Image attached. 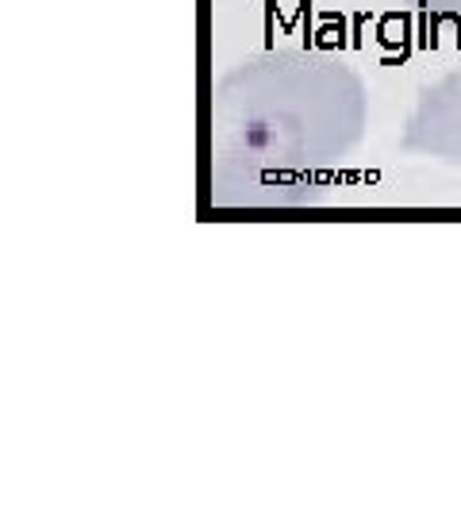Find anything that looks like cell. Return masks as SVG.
<instances>
[{
    "instance_id": "obj_1",
    "label": "cell",
    "mask_w": 461,
    "mask_h": 519,
    "mask_svg": "<svg viewBox=\"0 0 461 519\" xmlns=\"http://www.w3.org/2000/svg\"><path fill=\"white\" fill-rule=\"evenodd\" d=\"M362 74L327 50H262L212 89V200L285 208L312 200L362 143Z\"/></svg>"
},
{
    "instance_id": "obj_2",
    "label": "cell",
    "mask_w": 461,
    "mask_h": 519,
    "mask_svg": "<svg viewBox=\"0 0 461 519\" xmlns=\"http://www.w3.org/2000/svg\"><path fill=\"white\" fill-rule=\"evenodd\" d=\"M400 147L419 158L461 166V62L446 66L419 89L412 112L404 120Z\"/></svg>"
},
{
    "instance_id": "obj_3",
    "label": "cell",
    "mask_w": 461,
    "mask_h": 519,
    "mask_svg": "<svg viewBox=\"0 0 461 519\" xmlns=\"http://www.w3.org/2000/svg\"><path fill=\"white\" fill-rule=\"evenodd\" d=\"M415 8L431 12V16H450V20H461V0H412Z\"/></svg>"
}]
</instances>
